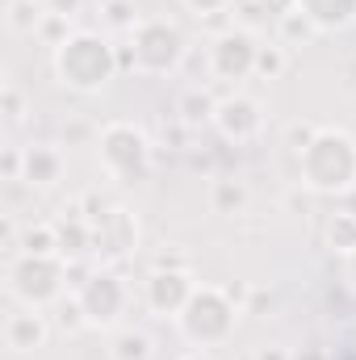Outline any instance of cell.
I'll use <instances>...</instances> for the list:
<instances>
[{
    "instance_id": "obj_1",
    "label": "cell",
    "mask_w": 356,
    "mask_h": 360,
    "mask_svg": "<svg viewBox=\"0 0 356 360\" xmlns=\"http://www.w3.org/2000/svg\"><path fill=\"white\" fill-rule=\"evenodd\" d=\"M298 176L319 197H344L356 188V134L344 126H319L298 155Z\"/></svg>"
},
{
    "instance_id": "obj_2",
    "label": "cell",
    "mask_w": 356,
    "mask_h": 360,
    "mask_svg": "<svg viewBox=\"0 0 356 360\" xmlns=\"http://www.w3.org/2000/svg\"><path fill=\"white\" fill-rule=\"evenodd\" d=\"M51 68H55V80L63 89L80 92V96L109 89L113 76L122 72L117 68V46L109 38H101L96 30H76L63 46H55L51 51Z\"/></svg>"
},
{
    "instance_id": "obj_3",
    "label": "cell",
    "mask_w": 356,
    "mask_h": 360,
    "mask_svg": "<svg viewBox=\"0 0 356 360\" xmlns=\"http://www.w3.org/2000/svg\"><path fill=\"white\" fill-rule=\"evenodd\" d=\"M243 306L222 289V285H197L189 306L177 314V331L193 348H218L235 335Z\"/></svg>"
},
{
    "instance_id": "obj_4",
    "label": "cell",
    "mask_w": 356,
    "mask_h": 360,
    "mask_svg": "<svg viewBox=\"0 0 356 360\" xmlns=\"http://www.w3.org/2000/svg\"><path fill=\"white\" fill-rule=\"evenodd\" d=\"M4 289L17 306L34 310H55L68 289V260L63 256H30L17 252L4 269Z\"/></svg>"
},
{
    "instance_id": "obj_5",
    "label": "cell",
    "mask_w": 356,
    "mask_h": 360,
    "mask_svg": "<svg viewBox=\"0 0 356 360\" xmlns=\"http://www.w3.org/2000/svg\"><path fill=\"white\" fill-rule=\"evenodd\" d=\"M130 55H134V72L139 76H177L189 59V38L177 21L168 17H139V25L130 30Z\"/></svg>"
},
{
    "instance_id": "obj_6",
    "label": "cell",
    "mask_w": 356,
    "mask_h": 360,
    "mask_svg": "<svg viewBox=\"0 0 356 360\" xmlns=\"http://www.w3.org/2000/svg\"><path fill=\"white\" fill-rule=\"evenodd\" d=\"M96 160L113 180H143L151 172V139L134 122H105L96 130Z\"/></svg>"
},
{
    "instance_id": "obj_7",
    "label": "cell",
    "mask_w": 356,
    "mask_h": 360,
    "mask_svg": "<svg viewBox=\"0 0 356 360\" xmlns=\"http://www.w3.org/2000/svg\"><path fill=\"white\" fill-rule=\"evenodd\" d=\"M76 302L84 310V323L92 331H117L122 314L130 310V289L113 269H92L76 285Z\"/></svg>"
},
{
    "instance_id": "obj_8",
    "label": "cell",
    "mask_w": 356,
    "mask_h": 360,
    "mask_svg": "<svg viewBox=\"0 0 356 360\" xmlns=\"http://www.w3.org/2000/svg\"><path fill=\"white\" fill-rule=\"evenodd\" d=\"M256 34L248 25H231L222 30L210 46H205V72L222 84H239V80H252L256 76Z\"/></svg>"
},
{
    "instance_id": "obj_9",
    "label": "cell",
    "mask_w": 356,
    "mask_h": 360,
    "mask_svg": "<svg viewBox=\"0 0 356 360\" xmlns=\"http://www.w3.org/2000/svg\"><path fill=\"white\" fill-rule=\"evenodd\" d=\"M193 293H197V281H193L189 264L172 260V256H164L143 281V302H147V310L155 319H172L177 323V314L189 306Z\"/></svg>"
},
{
    "instance_id": "obj_10",
    "label": "cell",
    "mask_w": 356,
    "mask_h": 360,
    "mask_svg": "<svg viewBox=\"0 0 356 360\" xmlns=\"http://www.w3.org/2000/svg\"><path fill=\"white\" fill-rule=\"evenodd\" d=\"M214 130H218L222 143H235V147L256 143L260 130H265V105L248 92H231L214 109Z\"/></svg>"
},
{
    "instance_id": "obj_11",
    "label": "cell",
    "mask_w": 356,
    "mask_h": 360,
    "mask_svg": "<svg viewBox=\"0 0 356 360\" xmlns=\"http://www.w3.org/2000/svg\"><path fill=\"white\" fill-rule=\"evenodd\" d=\"M92 252L101 260H126L139 252V218L126 205H109L92 222Z\"/></svg>"
},
{
    "instance_id": "obj_12",
    "label": "cell",
    "mask_w": 356,
    "mask_h": 360,
    "mask_svg": "<svg viewBox=\"0 0 356 360\" xmlns=\"http://www.w3.org/2000/svg\"><path fill=\"white\" fill-rule=\"evenodd\" d=\"M51 340V319L34 306H8L4 314V348L17 352V356H30V352H42Z\"/></svg>"
},
{
    "instance_id": "obj_13",
    "label": "cell",
    "mask_w": 356,
    "mask_h": 360,
    "mask_svg": "<svg viewBox=\"0 0 356 360\" xmlns=\"http://www.w3.org/2000/svg\"><path fill=\"white\" fill-rule=\"evenodd\" d=\"M68 172V160H63V151L59 147H51V143H34V147H25V184L30 188H55L59 180Z\"/></svg>"
},
{
    "instance_id": "obj_14",
    "label": "cell",
    "mask_w": 356,
    "mask_h": 360,
    "mask_svg": "<svg viewBox=\"0 0 356 360\" xmlns=\"http://www.w3.org/2000/svg\"><path fill=\"white\" fill-rule=\"evenodd\" d=\"M298 8L314 21L319 34L348 30V25L356 21V0H298Z\"/></svg>"
},
{
    "instance_id": "obj_15",
    "label": "cell",
    "mask_w": 356,
    "mask_h": 360,
    "mask_svg": "<svg viewBox=\"0 0 356 360\" xmlns=\"http://www.w3.org/2000/svg\"><path fill=\"white\" fill-rule=\"evenodd\" d=\"M205 197H210V210L222 214V218H235V214H243L252 205V188L239 176H214L210 188H205Z\"/></svg>"
},
{
    "instance_id": "obj_16",
    "label": "cell",
    "mask_w": 356,
    "mask_h": 360,
    "mask_svg": "<svg viewBox=\"0 0 356 360\" xmlns=\"http://www.w3.org/2000/svg\"><path fill=\"white\" fill-rule=\"evenodd\" d=\"M55 231H59V256H63L68 264L92 252V222L80 218L76 210L63 214V218H55Z\"/></svg>"
},
{
    "instance_id": "obj_17",
    "label": "cell",
    "mask_w": 356,
    "mask_h": 360,
    "mask_svg": "<svg viewBox=\"0 0 356 360\" xmlns=\"http://www.w3.org/2000/svg\"><path fill=\"white\" fill-rule=\"evenodd\" d=\"M214 109H218V101L210 96V89L193 84V89L180 92V101H177V122L184 126V130H197V126H214Z\"/></svg>"
},
{
    "instance_id": "obj_18",
    "label": "cell",
    "mask_w": 356,
    "mask_h": 360,
    "mask_svg": "<svg viewBox=\"0 0 356 360\" xmlns=\"http://www.w3.org/2000/svg\"><path fill=\"white\" fill-rule=\"evenodd\" d=\"M109 360H151L155 356V340L143 327H117L109 331Z\"/></svg>"
},
{
    "instance_id": "obj_19",
    "label": "cell",
    "mask_w": 356,
    "mask_h": 360,
    "mask_svg": "<svg viewBox=\"0 0 356 360\" xmlns=\"http://www.w3.org/2000/svg\"><path fill=\"white\" fill-rule=\"evenodd\" d=\"M51 17L46 0H8V13H4V25L21 38H34L42 30V21Z\"/></svg>"
},
{
    "instance_id": "obj_20",
    "label": "cell",
    "mask_w": 356,
    "mask_h": 360,
    "mask_svg": "<svg viewBox=\"0 0 356 360\" xmlns=\"http://www.w3.org/2000/svg\"><path fill=\"white\" fill-rule=\"evenodd\" d=\"M314 38H319V30L302 8H289V13L276 17V42L281 46H302V42H314Z\"/></svg>"
},
{
    "instance_id": "obj_21",
    "label": "cell",
    "mask_w": 356,
    "mask_h": 360,
    "mask_svg": "<svg viewBox=\"0 0 356 360\" xmlns=\"http://www.w3.org/2000/svg\"><path fill=\"white\" fill-rule=\"evenodd\" d=\"M327 248L336 252V256H348V252H356V218L348 214V210H336L331 218H327Z\"/></svg>"
},
{
    "instance_id": "obj_22",
    "label": "cell",
    "mask_w": 356,
    "mask_h": 360,
    "mask_svg": "<svg viewBox=\"0 0 356 360\" xmlns=\"http://www.w3.org/2000/svg\"><path fill=\"white\" fill-rule=\"evenodd\" d=\"M21 252H30V256H59V231H55V222L21 226Z\"/></svg>"
},
{
    "instance_id": "obj_23",
    "label": "cell",
    "mask_w": 356,
    "mask_h": 360,
    "mask_svg": "<svg viewBox=\"0 0 356 360\" xmlns=\"http://www.w3.org/2000/svg\"><path fill=\"white\" fill-rule=\"evenodd\" d=\"M285 68H289L285 46H281V42H260V51H256V76H260V80H281Z\"/></svg>"
},
{
    "instance_id": "obj_24",
    "label": "cell",
    "mask_w": 356,
    "mask_h": 360,
    "mask_svg": "<svg viewBox=\"0 0 356 360\" xmlns=\"http://www.w3.org/2000/svg\"><path fill=\"white\" fill-rule=\"evenodd\" d=\"M0 113H4V122L8 126H17V122H25V113H30V96L17 89L13 80L0 89Z\"/></svg>"
},
{
    "instance_id": "obj_25",
    "label": "cell",
    "mask_w": 356,
    "mask_h": 360,
    "mask_svg": "<svg viewBox=\"0 0 356 360\" xmlns=\"http://www.w3.org/2000/svg\"><path fill=\"white\" fill-rule=\"evenodd\" d=\"M76 34V17H59V13H51L46 21H42V30H38V38L55 51V46H63L68 38Z\"/></svg>"
},
{
    "instance_id": "obj_26",
    "label": "cell",
    "mask_w": 356,
    "mask_h": 360,
    "mask_svg": "<svg viewBox=\"0 0 356 360\" xmlns=\"http://www.w3.org/2000/svg\"><path fill=\"white\" fill-rule=\"evenodd\" d=\"M180 4H184L197 21H214V17H222L235 0H180Z\"/></svg>"
},
{
    "instance_id": "obj_27",
    "label": "cell",
    "mask_w": 356,
    "mask_h": 360,
    "mask_svg": "<svg viewBox=\"0 0 356 360\" xmlns=\"http://www.w3.org/2000/svg\"><path fill=\"white\" fill-rule=\"evenodd\" d=\"M105 13H109V21L122 25V30H134V25H139V13H134L130 0H105Z\"/></svg>"
},
{
    "instance_id": "obj_28",
    "label": "cell",
    "mask_w": 356,
    "mask_h": 360,
    "mask_svg": "<svg viewBox=\"0 0 356 360\" xmlns=\"http://www.w3.org/2000/svg\"><path fill=\"white\" fill-rule=\"evenodd\" d=\"M0 176L4 180L25 176V151H21V147H4V155H0Z\"/></svg>"
},
{
    "instance_id": "obj_29",
    "label": "cell",
    "mask_w": 356,
    "mask_h": 360,
    "mask_svg": "<svg viewBox=\"0 0 356 360\" xmlns=\"http://www.w3.org/2000/svg\"><path fill=\"white\" fill-rule=\"evenodd\" d=\"M55 310H59V331H80V327H89V323H84V310H80L76 297H72V302H59Z\"/></svg>"
},
{
    "instance_id": "obj_30",
    "label": "cell",
    "mask_w": 356,
    "mask_h": 360,
    "mask_svg": "<svg viewBox=\"0 0 356 360\" xmlns=\"http://www.w3.org/2000/svg\"><path fill=\"white\" fill-rule=\"evenodd\" d=\"M314 130H319V126H310V122H293V126L285 130V143H289V151H293V155H302V147L314 139Z\"/></svg>"
},
{
    "instance_id": "obj_31",
    "label": "cell",
    "mask_w": 356,
    "mask_h": 360,
    "mask_svg": "<svg viewBox=\"0 0 356 360\" xmlns=\"http://www.w3.org/2000/svg\"><path fill=\"white\" fill-rule=\"evenodd\" d=\"M80 4H84V0H46V8H51V13H59V17H76V13H80Z\"/></svg>"
},
{
    "instance_id": "obj_32",
    "label": "cell",
    "mask_w": 356,
    "mask_h": 360,
    "mask_svg": "<svg viewBox=\"0 0 356 360\" xmlns=\"http://www.w3.org/2000/svg\"><path fill=\"white\" fill-rule=\"evenodd\" d=\"M289 356H293V352H285V348L272 344V348H256V356L252 360H289Z\"/></svg>"
},
{
    "instance_id": "obj_33",
    "label": "cell",
    "mask_w": 356,
    "mask_h": 360,
    "mask_svg": "<svg viewBox=\"0 0 356 360\" xmlns=\"http://www.w3.org/2000/svg\"><path fill=\"white\" fill-rule=\"evenodd\" d=\"M344 285L356 293V252H348V256H344Z\"/></svg>"
},
{
    "instance_id": "obj_34",
    "label": "cell",
    "mask_w": 356,
    "mask_h": 360,
    "mask_svg": "<svg viewBox=\"0 0 356 360\" xmlns=\"http://www.w3.org/2000/svg\"><path fill=\"white\" fill-rule=\"evenodd\" d=\"M260 4H265V13H276V17L289 13V8H298V0H260Z\"/></svg>"
},
{
    "instance_id": "obj_35",
    "label": "cell",
    "mask_w": 356,
    "mask_h": 360,
    "mask_svg": "<svg viewBox=\"0 0 356 360\" xmlns=\"http://www.w3.org/2000/svg\"><path fill=\"white\" fill-rule=\"evenodd\" d=\"M289 360H327V356H323L319 348H302V352H293Z\"/></svg>"
},
{
    "instance_id": "obj_36",
    "label": "cell",
    "mask_w": 356,
    "mask_h": 360,
    "mask_svg": "<svg viewBox=\"0 0 356 360\" xmlns=\"http://www.w3.org/2000/svg\"><path fill=\"white\" fill-rule=\"evenodd\" d=\"M177 360H210V352H205V348H189V352H180Z\"/></svg>"
},
{
    "instance_id": "obj_37",
    "label": "cell",
    "mask_w": 356,
    "mask_h": 360,
    "mask_svg": "<svg viewBox=\"0 0 356 360\" xmlns=\"http://www.w3.org/2000/svg\"><path fill=\"white\" fill-rule=\"evenodd\" d=\"M340 201H344V205H340V210H348V214H352V218H356V188H352V193H344V197H340Z\"/></svg>"
}]
</instances>
